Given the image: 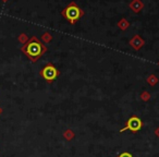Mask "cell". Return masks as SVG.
I'll return each mask as SVG.
<instances>
[{"instance_id": "cell-3", "label": "cell", "mask_w": 159, "mask_h": 157, "mask_svg": "<svg viewBox=\"0 0 159 157\" xmlns=\"http://www.w3.org/2000/svg\"><path fill=\"white\" fill-rule=\"evenodd\" d=\"M142 127H143L142 120L139 119V117H136V116H133V117H131L130 119L128 120L126 126L124 127V128H122L121 130H120V132H124V131H126V130H130L131 132L135 133V132H137V131L141 130Z\"/></svg>"}, {"instance_id": "cell-1", "label": "cell", "mask_w": 159, "mask_h": 157, "mask_svg": "<svg viewBox=\"0 0 159 157\" xmlns=\"http://www.w3.org/2000/svg\"><path fill=\"white\" fill-rule=\"evenodd\" d=\"M23 51L35 62L46 51V47L43 46V44L39 40H37L35 37H33L27 43L26 46L23 48Z\"/></svg>"}, {"instance_id": "cell-5", "label": "cell", "mask_w": 159, "mask_h": 157, "mask_svg": "<svg viewBox=\"0 0 159 157\" xmlns=\"http://www.w3.org/2000/svg\"><path fill=\"white\" fill-rule=\"evenodd\" d=\"M119 157H133V156H132V154H130V153L124 152V153H122V154H120Z\"/></svg>"}, {"instance_id": "cell-2", "label": "cell", "mask_w": 159, "mask_h": 157, "mask_svg": "<svg viewBox=\"0 0 159 157\" xmlns=\"http://www.w3.org/2000/svg\"><path fill=\"white\" fill-rule=\"evenodd\" d=\"M62 16H63L70 23L74 24V23L83 16V12L80 10V8L77 7L74 2H71L70 5L62 11Z\"/></svg>"}, {"instance_id": "cell-4", "label": "cell", "mask_w": 159, "mask_h": 157, "mask_svg": "<svg viewBox=\"0 0 159 157\" xmlns=\"http://www.w3.org/2000/svg\"><path fill=\"white\" fill-rule=\"evenodd\" d=\"M42 76L44 77L45 80L48 81V82H51V81L56 80L57 76L59 75V71L52 66V64H47L46 67H44L40 72Z\"/></svg>"}]
</instances>
